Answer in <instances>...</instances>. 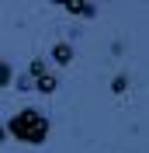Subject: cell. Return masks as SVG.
<instances>
[{"mask_svg": "<svg viewBox=\"0 0 149 153\" xmlns=\"http://www.w3.org/2000/svg\"><path fill=\"white\" fill-rule=\"evenodd\" d=\"M4 132L10 136V139H18V143L24 146H42L49 139V132H52V125H49V118L38 108H21V111H14L7 118V129Z\"/></svg>", "mask_w": 149, "mask_h": 153, "instance_id": "6da1fadb", "label": "cell"}, {"mask_svg": "<svg viewBox=\"0 0 149 153\" xmlns=\"http://www.w3.org/2000/svg\"><path fill=\"white\" fill-rule=\"evenodd\" d=\"M63 10H69L73 18H97V4H90V0H66L63 4Z\"/></svg>", "mask_w": 149, "mask_h": 153, "instance_id": "7a4b0ae2", "label": "cell"}, {"mask_svg": "<svg viewBox=\"0 0 149 153\" xmlns=\"http://www.w3.org/2000/svg\"><path fill=\"white\" fill-rule=\"evenodd\" d=\"M73 45H69V42H56V45H52V66H69V63H73Z\"/></svg>", "mask_w": 149, "mask_h": 153, "instance_id": "3957f363", "label": "cell"}, {"mask_svg": "<svg viewBox=\"0 0 149 153\" xmlns=\"http://www.w3.org/2000/svg\"><path fill=\"white\" fill-rule=\"evenodd\" d=\"M56 87H59V80H56V73H42V76H35V87H31V91H38V94H56Z\"/></svg>", "mask_w": 149, "mask_h": 153, "instance_id": "277c9868", "label": "cell"}, {"mask_svg": "<svg viewBox=\"0 0 149 153\" xmlns=\"http://www.w3.org/2000/svg\"><path fill=\"white\" fill-rule=\"evenodd\" d=\"M10 84H14V91H21V94H28L31 87H35V80H31V76L24 73V70H21V73L14 76V80H10Z\"/></svg>", "mask_w": 149, "mask_h": 153, "instance_id": "5b68a950", "label": "cell"}, {"mask_svg": "<svg viewBox=\"0 0 149 153\" xmlns=\"http://www.w3.org/2000/svg\"><path fill=\"white\" fill-rule=\"evenodd\" d=\"M10 80H14V70H10V63H4V59H0V91H4Z\"/></svg>", "mask_w": 149, "mask_h": 153, "instance_id": "8992f818", "label": "cell"}, {"mask_svg": "<svg viewBox=\"0 0 149 153\" xmlns=\"http://www.w3.org/2000/svg\"><path fill=\"white\" fill-rule=\"evenodd\" d=\"M24 73H28L31 80H35V76H42V73H45V59H31V63H28V70H24Z\"/></svg>", "mask_w": 149, "mask_h": 153, "instance_id": "52a82bcc", "label": "cell"}, {"mask_svg": "<svg viewBox=\"0 0 149 153\" xmlns=\"http://www.w3.org/2000/svg\"><path fill=\"white\" fill-rule=\"evenodd\" d=\"M125 87H128V76H114V80H111V91H114V94H125Z\"/></svg>", "mask_w": 149, "mask_h": 153, "instance_id": "ba28073f", "label": "cell"}, {"mask_svg": "<svg viewBox=\"0 0 149 153\" xmlns=\"http://www.w3.org/2000/svg\"><path fill=\"white\" fill-rule=\"evenodd\" d=\"M4 139H7V132H4V129H0V143H4Z\"/></svg>", "mask_w": 149, "mask_h": 153, "instance_id": "9c48e42d", "label": "cell"}]
</instances>
